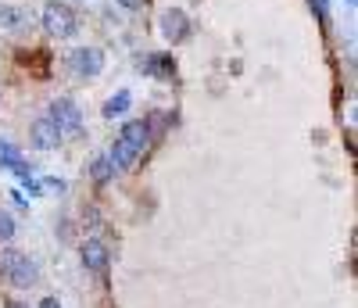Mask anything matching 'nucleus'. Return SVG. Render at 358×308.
I'll use <instances>...</instances> for the list:
<instances>
[{
  "label": "nucleus",
  "instance_id": "nucleus-18",
  "mask_svg": "<svg viewBox=\"0 0 358 308\" xmlns=\"http://www.w3.org/2000/svg\"><path fill=\"white\" fill-rule=\"evenodd\" d=\"M40 308H62V304H57V298H43V301H40Z\"/></svg>",
  "mask_w": 358,
  "mask_h": 308
},
{
  "label": "nucleus",
  "instance_id": "nucleus-7",
  "mask_svg": "<svg viewBox=\"0 0 358 308\" xmlns=\"http://www.w3.org/2000/svg\"><path fill=\"white\" fill-rule=\"evenodd\" d=\"M29 140H33V147H40V150H54L57 144H62V133H57V130H54V122L43 115V118L33 122V130H29Z\"/></svg>",
  "mask_w": 358,
  "mask_h": 308
},
{
  "label": "nucleus",
  "instance_id": "nucleus-20",
  "mask_svg": "<svg viewBox=\"0 0 358 308\" xmlns=\"http://www.w3.org/2000/svg\"><path fill=\"white\" fill-rule=\"evenodd\" d=\"M348 4H355V0H348Z\"/></svg>",
  "mask_w": 358,
  "mask_h": 308
},
{
  "label": "nucleus",
  "instance_id": "nucleus-12",
  "mask_svg": "<svg viewBox=\"0 0 358 308\" xmlns=\"http://www.w3.org/2000/svg\"><path fill=\"white\" fill-rule=\"evenodd\" d=\"M90 176H94V183H97V187H104V183L115 176V165L108 162V154H101V158H94V162H90Z\"/></svg>",
  "mask_w": 358,
  "mask_h": 308
},
{
  "label": "nucleus",
  "instance_id": "nucleus-9",
  "mask_svg": "<svg viewBox=\"0 0 358 308\" xmlns=\"http://www.w3.org/2000/svg\"><path fill=\"white\" fill-rule=\"evenodd\" d=\"M0 165H4V169H11V172H18L22 179H29V172H33V169L25 165L22 150H18L11 140H0Z\"/></svg>",
  "mask_w": 358,
  "mask_h": 308
},
{
  "label": "nucleus",
  "instance_id": "nucleus-5",
  "mask_svg": "<svg viewBox=\"0 0 358 308\" xmlns=\"http://www.w3.org/2000/svg\"><path fill=\"white\" fill-rule=\"evenodd\" d=\"M147 140H151V126H147L143 118H136V122H126V130L118 133V144H122V147H129V150L136 154V158H143Z\"/></svg>",
  "mask_w": 358,
  "mask_h": 308
},
{
  "label": "nucleus",
  "instance_id": "nucleus-19",
  "mask_svg": "<svg viewBox=\"0 0 358 308\" xmlns=\"http://www.w3.org/2000/svg\"><path fill=\"white\" fill-rule=\"evenodd\" d=\"M8 308H29L25 301H8Z\"/></svg>",
  "mask_w": 358,
  "mask_h": 308
},
{
  "label": "nucleus",
  "instance_id": "nucleus-14",
  "mask_svg": "<svg viewBox=\"0 0 358 308\" xmlns=\"http://www.w3.org/2000/svg\"><path fill=\"white\" fill-rule=\"evenodd\" d=\"M11 237H15V219L8 211H0V244H8Z\"/></svg>",
  "mask_w": 358,
  "mask_h": 308
},
{
  "label": "nucleus",
  "instance_id": "nucleus-15",
  "mask_svg": "<svg viewBox=\"0 0 358 308\" xmlns=\"http://www.w3.org/2000/svg\"><path fill=\"white\" fill-rule=\"evenodd\" d=\"M308 4H312V8L319 11V18H322V22L330 18V0H308Z\"/></svg>",
  "mask_w": 358,
  "mask_h": 308
},
{
  "label": "nucleus",
  "instance_id": "nucleus-1",
  "mask_svg": "<svg viewBox=\"0 0 358 308\" xmlns=\"http://www.w3.org/2000/svg\"><path fill=\"white\" fill-rule=\"evenodd\" d=\"M0 276H8L11 287H33L40 269H36L33 258L22 255L18 248H4V251H0Z\"/></svg>",
  "mask_w": 358,
  "mask_h": 308
},
{
  "label": "nucleus",
  "instance_id": "nucleus-3",
  "mask_svg": "<svg viewBox=\"0 0 358 308\" xmlns=\"http://www.w3.org/2000/svg\"><path fill=\"white\" fill-rule=\"evenodd\" d=\"M43 29H47L50 36H57V40H69L76 29H79V18H76V11L69 4L50 0V4L43 8Z\"/></svg>",
  "mask_w": 358,
  "mask_h": 308
},
{
  "label": "nucleus",
  "instance_id": "nucleus-11",
  "mask_svg": "<svg viewBox=\"0 0 358 308\" xmlns=\"http://www.w3.org/2000/svg\"><path fill=\"white\" fill-rule=\"evenodd\" d=\"M129 101H133L129 90H118V94H111V97H108V104H104V118L126 115V111H129Z\"/></svg>",
  "mask_w": 358,
  "mask_h": 308
},
{
  "label": "nucleus",
  "instance_id": "nucleus-6",
  "mask_svg": "<svg viewBox=\"0 0 358 308\" xmlns=\"http://www.w3.org/2000/svg\"><path fill=\"white\" fill-rule=\"evenodd\" d=\"M187 33H190V18L179 11V8H172V11H165L162 15V36L169 40V43H179V40H187Z\"/></svg>",
  "mask_w": 358,
  "mask_h": 308
},
{
  "label": "nucleus",
  "instance_id": "nucleus-17",
  "mask_svg": "<svg viewBox=\"0 0 358 308\" xmlns=\"http://www.w3.org/2000/svg\"><path fill=\"white\" fill-rule=\"evenodd\" d=\"M115 4H122V8H129V11H136V8L143 4V0H115Z\"/></svg>",
  "mask_w": 358,
  "mask_h": 308
},
{
  "label": "nucleus",
  "instance_id": "nucleus-10",
  "mask_svg": "<svg viewBox=\"0 0 358 308\" xmlns=\"http://www.w3.org/2000/svg\"><path fill=\"white\" fill-rule=\"evenodd\" d=\"M29 22V11L18 8V4H0V29H8V33H18V29H25Z\"/></svg>",
  "mask_w": 358,
  "mask_h": 308
},
{
  "label": "nucleus",
  "instance_id": "nucleus-2",
  "mask_svg": "<svg viewBox=\"0 0 358 308\" xmlns=\"http://www.w3.org/2000/svg\"><path fill=\"white\" fill-rule=\"evenodd\" d=\"M47 118L54 122V130L62 133V136H79V133H83V111H79V104H76V101H69V97L50 101Z\"/></svg>",
  "mask_w": 358,
  "mask_h": 308
},
{
  "label": "nucleus",
  "instance_id": "nucleus-16",
  "mask_svg": "<svg viewBox=\"0 0 358 308\" xmlns=\"http://www.w3.org/2000/svg\"><path fill=\"white\" fill-rule=\"evenodd\" d=\"M43 187H47V194H62L65 190V179H54L50 176V179H43Z\"/></svg>",
  "mask_w": 358,
  "mask_h": 308
},
{
  "label": "nucleus",
  "instance_id": "nucleus-13",
  "mask_svg": "<svg viewBox=\"0 0 358 308\" xmlns=\"http://www.w3.org/2000/svg\"><path fill=\"white\" fill-rule=\"evenodd\" d=\"M143 69L151 72V76H158V79H169L172 76V57H162V54H151L143 61Z\"/></svg>",
  "mask_w": 358,
  "mask_h": 308
},
{
  "label": "nucleus",
  "instance_id": "nucleus-4",
  "mask_svg": "<svg viewBox=\"0 0 358 308\" xmlns=\"http://www.w3.org/2000/svg\"><path fill=\"white\" fill-rule=\"evenodd\" d=\"M69 65H72V72L83 76V79H97L101 69H104V50H101V47H79V50L72 54Z\"/></svg>",
  "mask_w": 358,
  "mask_h": 308
},
{
  "label": "nucleus",
  "instance_id": "nucleus-8",
  "mask_svg": "<svg viewBox=\"0 0 358 308\" xmlns=\"http://www.w3.org/2000/svg\"><path fill=\"white\" fill-rule=\"evenodd\" d=\"M83 265L90 269V272H108V262H111V255H108V248L101 240H86L83 244Z\"/></svg>",
  "mask_w": 358,
  "mask_h": 308
}]
</instances>
